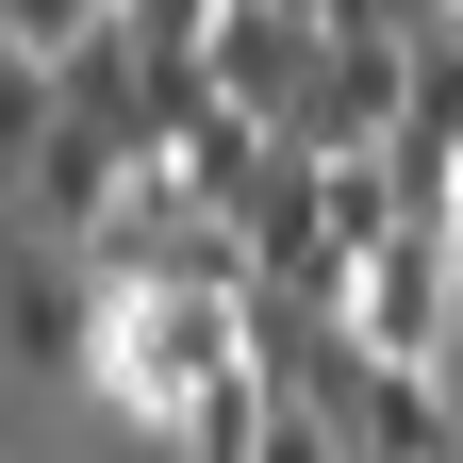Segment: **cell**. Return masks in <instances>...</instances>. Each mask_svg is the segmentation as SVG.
I'll list each match as a JSON object with an SVG mask.
<instances>
[{
    "instance_id": "5",
    "label": "cell",
    "mask_w": 463,
    "mask_h": 463,
    "mask_svg": "<svg viewBox=\"0 0 463 463\" xmlns=\"http://www.w3.org/2000/svg\"><path fill=\"white\" fill-rule=\"evenodd\" d=\"M315 17H281V0H215V50H199V83L232 99V116H265V133H281V116H298V83H315Z\"/></svg>"
},
{
    "instance_id": "1",
    "label": "cell",
    "mask_w": 463,
    "mask_h": 463,
    "mask_svg": "<svg viewBox=\"0 0 463 463\" xmlns=\"http://www.w3.org/2000/svg\"><path fill=\"white\" fill-rule=\"evenodd\" d=\"M83 381L165 447L215 381H249V315H232V298H99V364Z\"/></svg>"
},
{
    "instance_id": "8",
    "label": "cell",
    "mask_w": 463,
    "mask_h": 463,
    "mask_svg": "<svg viewBox=\"0 0 463 463\" xmlns=\"http://www.w3.org/2000/svg\"><path fill=\"white\" fill-rule=\"evenodd\" d=\"M50 133H67V83H50V67H17V50H0V183H17V165H33Z\"/></svg>"
},
{
    "instance_id": "7",
    "label": "cell",
    "mask_w": 463,
    "mask_h": 463,
    "mask_svg": "<svg viewBox=\"0 0 463 463\" xmlns=\"http://www.w3.org/2000/svg\"><path fill=\"white\" fill-rule=\"evenodd\" d=\"M116 17V0H0V50H17V67H50V83H67V50Z\"/></svg>"
},
{
    "instance_id": "3",
    "label": "cell",
    "mask_w": 463,
    "mask_h": 463,
    "mask_svg": "<svg viewBox=\"0 0 463 463\" xmlns=\"http://www.w3.org/2000/svg\"><path fill=\"white\" fill-rule=\"evenodd\" d=\"M397 133H414V50H315V83H298V116H281V149L298 165H381Z\"/></svg>"
},
{
    "instance_id": "2",
    "label": "cell",
    "mask_w": 463,
    "mask_h": 463,
    "mask_svg": "<svg viewBox=\"0 0 463 463\" xmlns=\"http://www.w3.org/2000/svg\"><path fill=\"white\" fill-rule=\"evenodd\" d=\"M447 331H463V265H447L430 215H397L364 249V281H347V347H364V364H430Z\"/></svg>"
},
{
    "instance_id": "9",
    "label": "cell",
    "mask_w": 463,
    "mask_h": 463,
    "mask_svg": "<svg viewBox=\"0 0 463 463\" xmlns=\"http://www.w3.org/2000/svg\"><path fill=\"white\" fill-rule=\"evenodd\" d=\"M249 463H347V430H331V414H281V430H265Z\"/></svg>"
},
{
    "instance_id": "4",
    "label": "cell",
    "mask_w": 463,
    "mask_h": 463,
    "mask_svg": "<svg viewBox=\"0 0 463 463\" xmlns=\"http://www.w3.org/2000/svg\"><path fill=\"white\" fill-rule=\"evenodd\" d=\"M0 364L83 381V364H99V265H67V249H0Z\"/></svg>"
},
{
    "instance_id": "6",
    "label": "cell",
    "mask_w": 463,
    "mask_h": 463,
    "mask_svg": "<svg viewBox=\"0 0 463 463\" xmlns=\"http://www.w3.org/2000/svg\"><path fill=\"white\" fill-rule=\"evenodd\" d=\"M331 430H347V463H447V381L430 364H364Z\"/></svg>"
},
{
    "instance_id": "10",
    "label": "cell",
    "mask_w": 463,
    "mask_h": 463,
    "mask_svg": "<svg viewBox=\"0 0 463 463\" xmlns=\"http://www.w3.org/2000/svg\"><path fill=\"white\" fill-rule=\"evenodd\" d=\"M447 265H463V165H447Z\"/></svg>"
}]
</instances>
